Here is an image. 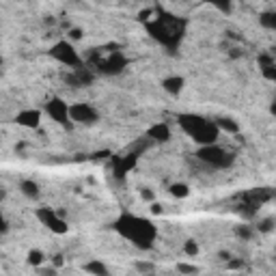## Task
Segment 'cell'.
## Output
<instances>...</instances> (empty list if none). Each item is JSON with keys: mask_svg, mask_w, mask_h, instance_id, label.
Here are the masks:
<instances>
[{"mask_svg": "<svg viewBox=\"0 0 276 276\" xmlns=\"http://www.w3.org/2000/svg\"><path fill=\"white\" fill-rule=\"evenodd\" d=\"M93 67L104 76H119L121 71H125L128 67V58L121 52V48H101L93 52Z\"/></svg>", "mask_w": 276, "mask_h": 276, "instance_id": "4", "label": "cell"}, {"mask_svg": "<svg viewBox=\"0 0 276 276\" xmlns=\"http://www.w3.org/2000/svg\"><path fill=\"white\" fill-rule=\"evenodd\" d=\"M229 268L240 270V268H244V263H242V261H229Z\"/></svg>", "mask_w": 276, "mask_h": 276, "instance_id": "36", "label": "cell"}, {"mask_svg": "<svg viewBox=\"0 0 276 276\" xmlns=\"http://www.w3.org/2000/svg\"><path fill=\"white\" fill-rule=\"evenodd\" d=\"M112 229L140 250H149L158 238L156 224L145 216H136V214H121L112 224Z\"/></svg>", "mask_w": 276, "mask_h": 276, "instance_id": "2", "label": "cell"}, {"mask_svg": "<svg viewBox=\"0 0 276 276\" xmlns=\"http://www.w3.org/2000/svg\"><path fill=\"white\" fill-rule=\"evenodd\" d=\"M259 24L265 30H276V13L274 11H263L259 13Z\"/></svg>", "mask_w": 276, "mask_h": 276, "instance_id": "22", "label": "cell"}, {"mask_svg": "<svg viewBox=\"0 0 276 276\" xmlns=\"http://www.w3.org/2000/svg\"><path fill=\"white\" fill-rule=\"evenodd\" d=\"M50 56H52L54 60H58L60 65L69 67V69L82 67V58H80V54L76 52L74 44H69L67 39H58V41L50 48Z\"/></svg>", "mask_w": 276, "mask_h": 276, "instance_id": "6", "label": "cell"}, {"mask_svg": "<svg viewBox=\"0 0 276 276\" xmlns=\"http://www.w3.org/2000/svg\"><path fill=\"white\" fill-rule=\"evenodd\" d=\"M39 274L41 276H56V268H39Z\"/></svg>", "mask_w": 276, "mask_h": 276, "instance_id": "32", "label": "cell"}, {"mask_svg": "<svg viewBox=\"0 0 276 276\" xmlns=\"http://www.w3.org/2000/svg\"><path fill=\"white\" fill-rule=\"evenodd\" d=\"M197 158L203 164H207L209 168H216V171H222V168H231L235 164L238 156L227 149V147H220L218 142L216 145H207V147H199L197 149Z\"/></svg>", "mask_w": 276, "mask_h": 276, "instance_id": "5", "label": "cell"}, {"mask_svg": "<svg viewBox=\"0 0 276 276\" xmlns=\"http://www.w3.org/2000/svg\"><path fill=\"white\" fill-rule=\"evenodd\" d=\"M134 270L138 274H151V272H156V263H151V261H136Z\"/></svg>", "mask_w": 276, "mask_h": 276, "instance_id": "24", "label": "cell"}, {"mask_svg": "<svg viewBox=\"0 0 276 276\" xmlns=\"http://www.w3.org/2000/svg\"><path fill=\"white\" fill-rule=\"evenodd\" d=\"M183 87H186V80H183L181 76H168V78L162 80V89L173 97H177L183 91Z\"/></svg>", "mask_w": 276, "mask_h": 276, "instance_id": "16", "label": "cell"}, {"mask_svg": "<svg viewBox=\"0 0 276 276\" xmlns=\"http://www.w3.org/2000/svg\"><path fill=\"white\" fill-rule=\"evenodd\" d=\"M82 28H76V26H69L67 28V41L69 44H74V41H80V39H82Z\"/></svg>", "mask_w": 276, "mask_h": 276, "instance_id": "26", "label": "cell"}, {"mask_svg": "<svg viewBox=\"0 0 276 276\" xmlns=\"http://www.w3.org/2000/svg\"><path fill=\"white\" fill-rule=\"evenodd\" d=\"M270 199H272V190H270V188H257V190H250V192H246V194L242 197L244 205L250 207V209H254V211H257V207H261L263 203H268Z\"/></svg>", "mask_w": 276, "mask_h": 276, "instance_id": "12", "label": "cell"}, {"mask_svg": "<svg viewBox=\"0 0 276 276\" xmlns=\"http://www.w3.org/2000/svg\"><path fill=\"white\" fill-rule=\"evenodd\" d=\"M235 235L242 238V240H250L252 238V229L248 227V224H238V227H235Z\"/></svg>", "mask_w": 276, "mask_h": 276, "instance_id": "27", "label": "cell"}, {"mask_svg": "<svg viewBox=\"0 0 276 276\" xmlns=\"http://www.w3.org/2000/svg\"><path fill=\"white\" fill-rule=\"evenodd\" d=\"M140 197H142V201H147V203L156 201V194H153L149 188H140Z\"/></svg>", "mask_w": 276, "mask_h": 276, "instance_id": "30", "label": "cell"}, {"mask_svg": "<svg viewBox=\"0 0 276 276\" xmlns=\"http://www.w3.org/2000/svg\"><path fill=\"white\" fill-rule=\"evenodd\" d=\"M183 252H186L188 257H197V254H199V244L194 240H188L186 244H183Z\"/></svg>", "mask_w": 276, "mask_h": 276, "instance_id": "28", "label": "cell"}, {"mask_svg": "<svg viewBox=\"0 0 276 276\" xmlns=\"http://www.w3.org/2000/svg\"><path fill=\"white\" fill-rule=\"evenodd\" d=\"M177 272L179 274H186V276H190V274H199V268L194 263H186V261H179L177 263Z\"/></svg>", "mask_w": 276, "mask_h": 276, "instance_id": "25", "label": "cell"}, {"mask_svg": "<svg viewBox=\"0 0 276 276\" xmlns=\"http://www.w3.org/2000/svg\"><path fill=\"white\" fill-rule=\"evenodd\" d=\"M272 231H274V218L272 216L259 220V233H272Z\"/></svg>", "mask_w": 276, "mask_h": 276, "instance_id": "29", "label": "cell"}, {"mask_svg": "<svg viewBox=\"0 0 276 276\" xmlns=\"http://www.w3.org/2000/svg\"><path fill=\"white\" fill-rule=\"evenodd\" d=\"M259 69L265 80H270V82H274L276 80V60L270 52H263L259 54Z\"/></svg>", "mask_w": 276, "mask_h": 276, "instance_id": "15", "label": "cell"}, {"mask_svg": "<svg viewBox=\"0 0 276 276\" xmlns=\"http://www.w3.org/2000/svg\"><path fill=\"white\" fill-rule=\"evenodd\" d=\"M19 192H22L26 199H37L39 197V183L33 179H22L19 181Z\"/></svg>", "mask_w": 276, "mask_h": 276, "instance_id": "20", "label": "cell"}, {"mask_svg": "<svg viewBox=\"0 0 276 276\" xmlns=\"http://www.w3.org/2000/svg\"><path fill=\"white\" fill-rule=\"evenodd\" d=\"M145 136L153 140V145H158V142L162 145V142H168L171 140V128H168V123H156V125H151L147 130Z\"/></svg>", "mask_w": 276, "mask_h": 276, "instance_id": "14", "label": "cell"}, {"mask_svg": "<svg viewBox=\"0 0 276 276\" xmlns=\"http://www.w3.org/2000/svg\"><path fill=\"white\" fill-rule=\"evenodd\" d=\"M26 263H28V265H33V268H41V265L46 263V254H44V250H39V248L28 250V254H26Z\"/></svg>", "mask_w": 276, "mask_h": 276, "instance_id": "21", "label": "cell"}, {"mask_svg": "<svg viewBox=\"0 0 276 276\" xmlns=\"http://www.w3.org/2000/svg\"><path fill=\"white\" fill-rule=\"evenodd\" d=\"M168 192L173 194L175 199H186V197H190V188L186 186V183H171V188H168Z\"/></svg>", "mask_w": 276, "mask_h": 276, "instance_id": "23", "label": "cell"}, {"mask_svg": "<svg viewBox=\"0 0 276 276\" xmlns=\"http://www.w3.org/2000/svg\"><path fill=\"white\" fill-rule=\"evenodd\" d=\"M218 128V132H227V134H240V123L235 119H229V117H220L214 121Z\"/></svg>", "mask_w": 276, "mask_h": 276, "instance_id": "19", "label": "cell"}, {"mask_svg": "<svg viewBox=\"0 0 276 276\" xmlns=\"http://www.w3.org/2000/svg\"><path fill=\"white\" fill-rule=\"evenodd\" d=\"M46 115L54 121V123L63 125V128H71V121H69V104L63 97H52L48 99L46 104Z\"/></svg>", "mask_w": 276, "mask_h": 276, "instance_id": "9", "label": "cell"}, {"mask_svg": "<svg viewBox=\"0 0 276 276\" xmlns=\"http://www.w3.org/2000/svg\"><path fill=\"white\" fill-rule=\"evenodd\" d=\"M93 80H95L93 71H91V69H84V67L71 69V74L65 76V82L71 84V87H76V89H80V87H89L91 82H93Z\"/></svg>", "mask_w": 276, "mask_h": 276, "instance_id": "13", "label": "cell"}, {"mask_svg": "<svg viewBox=\"0 0 276 276\" xmlns=\"http://www.w3.org/2000/svg\"><path fill=\"white\" fill-rule=\"evenodd\" d=\"M5 201H7V190L0 186V203H5Z\"/></svg>", "mask_w": 276, "mask_h": 276, "instance_id": "37", "label": "cell"}, {"mask_svg": "<svg viewBox=\"0 0 276 276\" xmlns=\"http://www.w3.org/2000/svg\"><path fill=\"white\" fill-rule=\"evenodd\" d=\"M177 123L199 147L216 145L220 138V132H218L216 123L205 117H201V115H194V112H181V115H177Z\"/></svg>", "mask_w": 276, "mask_h": 276, "instance_id": "3", "label": "cell"}, {"mask_svg": "<svg viewBox=\"0 0 276 276\" xmlns=\"http://www.w3.org/2000/svg\"><path fill=\"white\" fill-rule=\"evenodd\" d=\"M145 28L151 39H156L160 46H164L171 52H175L179 44L183 41V37H186L188 22L175 13H166L162 9H156L153 17L149 22H145Z\"/></svg>", "mask_w": 276, "mask_h": 276, "instance_id": "1", "label": "cell"}, {"mask_svg": "<svg viewBox=\"0 0 276 276\" xmlns=\"http://www.w3.org/2000/svg\"><path fill=\"white\" fill-rule=\"evenodd\" d=\"M35 216H37V220L41 222L48 231H52L56 235H65L69 231V224L60 218L52 207H37L35 209Z\"/></svg>", "mask_w": 276, "mask_h": 276, "instance_id": "8", "label": "cell"}, {"mask_svg": "<svg viewBox=\"0 0 276 276\" xmlns=\"http://www.w3.org/2000/svg\"><path fill=\"white\" fill-rule=\"evenodd\" d=\"M15 123L19 128H26V130H37L39 123H41V110L37 108H24L15 115Z\"/></svg>", "mask_w": 276, "mask_h": 276, "instance_id": "11", "label": "cell"}, {"mask_svg": "<svg viewBox=\"0 0 276 276\" xmlns=\"http://www.w3.org/2000/svg\"><path fill=\"white\" fill-rule=\"evenodd\" d=\"M9 231V222H7V218L3 216V211H0V235H5Z\"/></svg>", "mask_w": 276, "mask_h": 276, "instance_id": "31", "label": "cell"}, {"mask_svg": "<svg viewBox=\"0 0 276 276\" xmlns=\"http://www.w3.org/2000/svg\"><path fill=\"white\" fill-rule=\"evenodd\" d=\"M153 147V140L151 138H147V136H142V138H136V140H132L130 145H128V153H134V156H142V153H147L149 149Z\"/></svg>", "mask_w": 276, "mask_h": 276, "instance_id": "18", "label": "cell"}, {"mask_svg": "<svg viewBox=\"0 0 276 276\" xmlns=\"http://www.w3.org/2000/svg\"><path fill=\"white\" fill-rule=\"evenodd\" d=\"M0 65H3V58H0Z\"/></svg>", "mask_w": 276, "mask_h": 276, "instance_id": "38", "label": "cell"}, {"mask_svg": "<svg viewBox=\"0 0 276 276\" xmlns=\"http://www.w3.org/2000/svg\"><path fill=\"white\" fill-rule=\"evenodd\" d=\"M69 121L76 125H95L99 121V112L87 101H78V104H69Z\"/></svg>", "mask_w": 276, "mask_h": 276, "instance_id": "7", "label": "cell"}, {"mask_svg": "<svg viewBox=\"0 0 276 276\" xmlns=\"http://www.w3.org/2000/svg\"><path fill=\"white\" fill-rule=\"evenodd\" d=\"M214 7H216L220 13H229V11H231V5H229V3H224V5H218V3H216Z\"/></svg>", "mask_w": 276, "mask_h": 276, "instance_id": "33", "label": "cell"}, {"mask_svg": "<svg viewBox=\"0 0 276 276\" xmlns=\"http://www.w3.org/2000/svg\"><path fill=\"white\" fill-rule=\"evenodd\" d=\"M151 214H162V205H160V203H156V201L151 203Z\"/></svg>", "mask_w": 276, "mask_h": 276, "instance_id": "35", "label": "cell"}, {"mask_svg": "<svg viewBox=\"0 0 276 276\" xmlns=\"http://www.w3.org/2000/svg\"><path fill=\"white\" fill-rule=\"evenodd\" d=\"M82 270H84L87 274H91V276H112L110 268H108V265L101 261V259H91V261H87V263L82 265Z\"/></svg>", "mask_w": 276, "mask_h": 276, "instance_id": "17", "label": "cell"}, {"mask_svg": "<svg viewBox=\"0 0 276 276\" xmlns=\"http://www.w3.org/2000/svg\"><path fill=\"white\" fill-rule=\"evenodd\" d=\"M138 166V156L134 153H119V156H112V173L117 177H125L128 173H132Z\"/></svg>", "mask_w": 276, "mask_h": 276, "instance_id": "10", "label": "cell"}, {"mask_svg": "<svg viewBox=\"0 0 276 276\" xmlns=\"http://www.w3.org/2000/svg\"><path fill=\"white\" fill-rule=\"evenodd\" d=\"M52 263H54V268H60V265L65 263V261H63V254H54V257H52Z\"/></svg>", "mask_w": 276, "mask_h": 276, "instance_id": "34", "label": "cell"}]
</instances>
